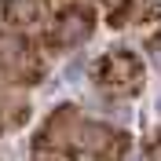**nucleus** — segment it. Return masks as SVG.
I'll return each mask as SVG.
<instances>
[{"instance_id": "nucleus-6", "label": "nucleus", "mask_w": 161, "mask_h": 161, "mask_svg": "<svg viewBox=\"0 0 161 161\" xmlns=\"http://www.w3.org/2000/svg\"><path fill=\"white\" fill-rule=\"evenodd\" d=\"M33 161H70V158H62L55 150H44V147H33Z\"/></svg>"}, {"instance_id": "nucleus-4", "label": "nucleus", "mask_w": 161, "mask_h": 161, "mask_svg": "<svg viewBox=\"0 0 161 161\" xmlns=\"http://www.w3.org/2000/svg\"><path fill=\"white\" fill-rule=\"evenodd\" d=\"M92 33H95V8L80 0V4H70V8L55 11V15L44 22L40 44L48 51H73V48H80Z\"/></svg>"}, {"instance_id": "nucleus-5", "label": "nucleus", "mask_w": 161, "mask_h": 161, "mask_svg": "<svg viewBox=\"0 0 161 161\" xmlns=\"http://www.w3.org/2000/svg\"><path fill=\"white\" fill-rule=\"evenodd\" d=\"M51 15L48 0H0V22L11 26V30H30L37 22H44Z\"/></svg>"}, {"instance_id": "nucleus-3", "label": "nucleus", "mask_w": 161, "mask_h": 161, "mask_svg": "<svg viewBox=\"0 0 161 161\" xmlns=\"http://www.w3.org/2000/svg\"><path fill=\"white\" fill-rule=\"evenodd\" d=\"M0 77L19 88H33L44 77V55L40 44L22 30L0 26Z\"/></svg>"}, {"instance_id": "nucleus-7", "label": "nucleus", "mask_w": 161, "mask_h": 161, "mask_svg": "<svg viewBox=\"0 0 161 161\" xmlns=\"http://www.w3.org/2000/svg\"><path fill=\"white\" fill-rule=\"evenodd\" d=\"M4 125H8V121H4V110H0V132H4Z\"/></svg>"}, {"instance_id": "nucleus-2", "label": "nucleus", "mask_w": 161, "mask_h": 161, "mask_svg": "<svg viewBox=\"0 0 161 161\" xmlns=\"http://www.w3.org/2000/svg\"><path fill=\"white\" fill-rule=\"evenodd\" d=\"M92 80H95V88L103 95H110V99H132V95H139L143 84H147V66L136 51L128 48H110L103 51L95 66H92Z\"/></svg>"}, {"instance_id": "nucleus-1", "label": "nucleus", "mask_w": 161, "mask_h": 161, "mask_svg": "<svg viewBox=\"0 0 161 161\" xmlns=\"http://www.w3.org/2000/svg\"><path fill=\"white\" fill-rule=\"evenodd\" d=\"M33 147L55 150L70 161H125L132 139L128 132L103 125V121H88L77 106L62 103L40 125V132L33 136Z\"/></svg>"}]
</instances>
